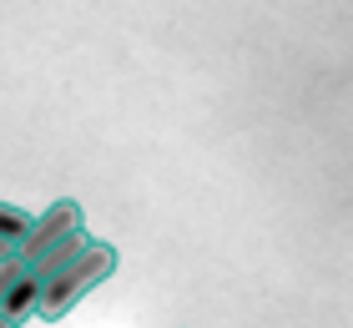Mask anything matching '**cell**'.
I'll return each instance as SVG.
<instances>
[{
  "mask_svg": "<svg viewBox=\"0 0 353 328\" xmlns=\"http://www.w3.org/2000/svg\"><path fill=\"white\" fill-rule=\"evenodd\" d=\"M117 268H121V253L111 248V242H96V238H91V248H86L81 258H76L71 268H61L56 278H46V283H41L36 318H46V323H61V318H66L71 308H76V303H81L86 293H91V288H101V283H106V278L117 273Z\"/></svg>",
  "mask_w": 353,
  "mask_h": 328,
  "instance_id": "cell-1",
  "label": "cell"
},
{
  "mask_svg": "<svg viewBox=\"0 0 353 328\" xmlns=\"http://www.w3.org/2000/svg\"><path fill=\"white\" fill-rule=\"evenodd\" d=\"M76 227H86L81 222V202H76V197H61V202H51V207H41L36 218H30V227H26V238L15 242V258L26 262H36L46 248H51V242H61L66 233H76Z\"/></svg>",
  "mask_w": 353,
  "mask_h": 328,
  "instance_id": "cell-2",
  "label": "cell"
},
{
  "mask_svg": "<svg viewBox=\"0 0 353 328\" xmlns=\"http://www.w3.org/2000/svg\"><path fill=\"white\" fill-rule=\"evenodd\" d=\"M91 248V233H86V227H76V233H66V238H61V242H51V248H46L36 262H30V273H36V283H46V278H56L61 268H71V262L76 258H81Z\"/></svg>",
  "mask_w": 353,
  "mask_h": 328,
  "instance_id": "cell-3",
  "label": "cell"
},
{
  "mask_svg": "<svg viewBox=\"0 0 353 328\" xmlns=\"http://www.w3.org/2000/svg\"><path fill=\"white\" fill-rule=\"evenodd\" d=\"M36 303H41V283H36V273H26L21 283H15L6 298H0V318L21 328L26 318H36Z\"/></svg>",
  "mask_w": 353,
  "mask_h": 328,
  "instance_id": "cell-4",
  "label": "cell"
},
{
  "mask_svg": "<svg viewBox=\"0 0 353 328\" xmlns=\"http://www.w3.org/2000/svg\"><path fill=\"white\" fill-rule=\"evenodd\" d=\"M30 218H36L30 207H15V202H6V197H0V238H6V242H21L26 227H30Z\"/></svg>",
  "mask_w": 353,
  "mask_h": 328,
  "instance_id": "cell-5",
  "label": "cell"
},
{
  "mask_svg": "<svg viewBox=\"0 0 353 328\" xmlns=\"http://www.w3.org/2000/svg\"><path fill=\"white\" fill-rule=\"evenodd\" d=\"M15 253V242H6V238H0V258H10Z\"/></svg>",
  "mask_w": 353,
  "mask_h": 328,
  "instance_id": "cell-6",
  "label": "cell"
},
{
  "mask_svg": "<svg viewBox=\"0 0 353 328\" xmlns=\"http://www.w3.org/2000/svg\"><path fill=\"white\" fill-rule=\"evenodd\" d=\"M0 328H15V323H6V318H0Z\"/></svg>",
  "mask_w": 353,
  "mask_h": 328,
  "instance_id": "cell-7",
  "label": "cell"
}]
</instances>
